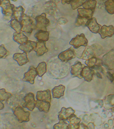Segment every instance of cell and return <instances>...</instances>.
<instances>
[{"label":"cell","mask_w":114,"mask_h":129,"mask_svg":"<svg viewBox=\"0 0 114 129\" xmlns=\"http://www.w3.org/2000/svg\"><path fill=\"white\" fill-rule=\"evenodd\" d=\"M103 49L99 44H92L86 47L82 53L80 58L87 60L94 56H98L102 54Z\"/></svg>","instance_id":"1"},{"label":"cell","mask_w":114,"mask_h":129,"mask_svg":"<svg viewBox=\"0 0 114 129\" xmlns=\"http://www.w3.org/2000/svg\"><path fill=\"white\" fill-rule=\"evenodd\" d=\"M19 21L22 25V31L25 32L28 36L30 35L36 28V22H34L31 17L26 14H24Z\"/></svg>","instance_id":"2"},{"label":"cell","mask_w":114,"mask_h":129,"mask_svg":"<svg viewBox=\"0 0 114 129\" xmlns=\"http://www.w3.org/2000/svg\"><path fill=\"white\" fill-rule=\"evenodd\" d=\"M20 105L14 106L12 108L14 114L16 116L20 123L28 122L30 121V113L25 111L24 108Z\"/></svg>","instance_id":"3"},{"label":"cell","mask_w":114,"mask_h":129,"mask_svg":"<svg viewBox=\"0 0 114 129\" xmlns=\"http://www.w3.org/2000/svg\"><path fill=\"white\" fill-rule=\"evenodd\" d=\"M36 22V28L37 30L47 31V27L50 25V22L48 18H46V14L43 13L39 15L36 16L35 18Z\"/></svg>","instance_id":"4"},{"label":"cell","mask_w":114,"mask_h":129,"mask_svg":"<svg viewBox=\"0 0 114 129\" xmlns=\"http://www.w3.org/2000/svg\"><path fill=\"white\" fill-rule=\"evenodd\" d=\"M1 7L2 8L4 18L7 20H10L12 18L14 5L10 3V0H1Z\"/></svg>","instance_id":"5"},{"label":"cell","mask_w":114,"mask_h":129,"mask_svg":"<svg viewBox=\"0 0 114 129\" xmlns=\"http://www.w3.org/2000/svg\"><path fill=\"white\" fill-rule=\"evenodd\" d=\"M87 44L88 40L86 38L84 34L77 35L70 42V44L76 49L79 48L81 46L86 47Z\"/></svg>","instance_id":"6"},{"label":"cell","mask_w":114,"mask_h":129,"mask_svg":"<svg viewBox=\"0 0 114 129\" xmlns=\"http://www.w3.org/2000/svg\"><path fill=\"white\" fill-rule=\"evenodd\" d=\"M24 102L22 106L24 108L33 111L36 107V101L34 98V94L33 93H28L25 95L23 98Z\"/></svg>","instance_id":"7"},{"label":"cell","mask_w":114,"mask_h":129,"mask_svg":"<svg viewBox=\"0 0 114 129\" xmlns=\"http://www.w3.org/2000/svg\"><path fill=\"white\" fill-rule=\"evenodd\" d=\"M102 64L110 70H114V50H111L104 55L102 59Z\"/></svg>","instance_id":"8"},{"label":"cell","mask_w":114,"mask_h":129,"mask_svg":"<svg viewBox=\"0 0 114 129\" xmlns=\"http://www.w3.org/2000/svg\"><path fill=\"white\" fill-rule=\"evenodd\" d=\"M75 52L73 48H70L58 55V58L62 62H67L75 57Z\"/></svg>","instance_id":"9"},{"label":"cell","mask_w":114,"mask_h":129,"mask_svg":"<svg viewBox=\"0 0 114 129\" xmlns=\"http://www.w3.org/2000/svg\"><path fill=\"white\" fill-rule=\"evenodd\" d=\"M37 75H38V74L36 68L34 66H30L28 71L24 74V78L22 80L29 82L31 84H34V80Z\"/></svg>","instance_id":"10"},{"label":"cell","mask_w":114,"mask_h":129,"mask_svg":"<svg viewBox=\"0 0 114 129\" xmlns=\"http://www.w3.org/2000/svg\"><path fill=\"white\" fill-rule=\"evenodd\" d=\"M85 66L80 61H77L71 67L70 73L73 76L78 77L79 79L83 78L82 72L83 69Z\"/></svg>","instance_id":"11"},{"label":"cell","mask_w":114,"mask_h":129,"mask_svg":"<svg viewBox=\"0 0 114 129\" xmlns=\"http://www.w3.org/2000/svg\"><path fill=\"white\" fill-rule=\"evenodd\" d=\"M101 38L103 39L106 37H111L114 35V26L112 25H103L98 31Z\"/></svg>","instance_id":"12"},{"label":"cell","mask_w":114,"mask_h":129,"mask_svg":"<svg viewBox=\"0 0 114 129\" xmlns=\"http://www.w3.org/2000/svg\"><path fill=\"white\" fill-rule=\"evenodd\" d=\"M75 112V110L70 107L67 109L65 107H62L61 110L58 113V119L59 120H66L71 116L74 114Z\"/></svg>","instance_id":"13"},{"label":"cell","mask_w":114,"mask_h":129,"mask_svg":"<svg viewBox=\"0 0 114 129\" xmlns=\"http://www.w3.org/2000/svg\"><path fill=\"white\" fill-rule=\"evenodd\" d=\"M86 26H87L91 32L93 33H98L102 26L98 24L97 20L95 18H92L89 19L86 23Z\"/></svg>","instance_id":"14"},{"label":"cell","mask_w":114,"mask_h":129,"mask_svg":"<svg viewBox=\"0 0 114 129\" xmlns=\"http://www.w3.org/2000/svg\"><path fill=\"white\" fill-rule=\"evenodd\" d=\"M36 98L37 100L45 101L50 103L51 101V95L50 90L47 89L45 91H37Z\"/></svg>","instance_id":"15"},{"label":"cell","mask_w":114,"mask_h":129,"mask_svg":"<svg viewBox=\"0 0 114 129\" xmlns=\"http://www.w3.org/2000/svg\"><path fill=\"white\" fill-rule=\"evenodd\" d=\"M13 59L16 60L20 66H22L29 62V60L27 57V54L25 52L22 53H15L13 56Z\"/></svg>","instance_id":"16"},{"label":"cell","mask_w":114,"mask_h":129,"mask_svg":"<svg viewBox=\"0 0 114 129\" xmlns=\"http://www.w3.org/2000/svg\"><path fill=\"white\" fill-rule=\"evenodd\" d=\"M44 9L47 14L54 15L57 11L58 7L56 3L51 0L45 4Z\"/></svg>","instance_id":"17"},{"label":"cell","mask_w":114,"mask_h":129,"mask_svg":"<svg viewBox=\"0 0 114 129\" xmlns=\"http://www.w3.org/2000/svg\"><path fill=\"white\" fill-rule=\"evenodd\" d=\"M95 72L94 70L88 66H85L83 69L82 72V77L86 82H91V81L93 79V76Z\"/></svg>","instance_id":"18"},{"label":"cell","mask_w":114,"mask_h":129,"mask_svg":"<svg viewBox=\"0 0 114 129\" xmlns=\"http://www.w3.org/2000/svg\"><path fill=\"white\" fill-rule=\"evenodd\" d=\"M34 50L36 52L37 56H40L43 55L45 53L48 52V49L46 46L45 42H41L38 41Z\"/></svg>","instance_id":"19"},{"label":"cell","mask_w":114,"mask_h":129,"mask_svg":"<svg viewBox=\"0 0 114 129\" xmlns=\"http://www.w3.org/2000/svg\"><path fill=\"white\" fill-rule=\"evenodd\" d=\"M69 123V129H77L79 128L80 122L81 120L77 117L76 115L73 114L67 119Z\"/></svg>","instance_id":"20"},{"label":"cell","mask_w":114,"mask_h":129,"mask_svg":"<svg viewBox=\"0 0 114 129\" xmlns=\"http://www.w3.org/2000/svg\"><path fill=\"white\" fill-rule=\"evenodd\" d=\"M85 64L88 67L94 70L96 67L102 66V61L101 59L98 58L96 56H94L86 60L85 61Z\"/></svg>","instance_id":"21"},{"label":"cell","mask_w":114,"mask_h":129,"mask_svg":"<svg viewBox=\"0 0 114 129\" xmlns=\"http://www.w3.org/2000/svg\"><path fill=\"white\" fill-rule=\"evenodd\" d=\"M36 45L37 42H36L28 40L25 44H21L19 47V48L24 52L28 53L34 50V48L36 46Z\"/></svg>","instance_id":"22"},{"label":"cell","mask_w":114,"mask_h":129,"mask_svg":"<svg viewBox=\"0 0 114 129\" xmlns=\"http://www.w3.org/2000/svg\"><path fill=\"white\" fill-rule=\"evenodd\" d=\"M13 40L19 44H23L28 41V38L23 31L19 33L16 32L14 34Z\"/></svg>","instance_id":"23"},{"label":"cell","mask_w":114,"mask_h":129,"mask_svg":"<svg viewBox=\"0 0 114 129\" xmlns=\"http://www.w3.org/2000/svg\"><path fill=\"white\" fill-rule=\"evenodd\" d=\"M50 102L38 100L36 101V107L39 109L40 112L48 113L50 109Z\"/></svg>","instance_id":"24"},{"label":"cell","mask_w":114,"mask_h":129,"mask_svg":"<svg viewBox=\"0 0 114 129\" xmlns=\"http://www.w3.org/2000/svg\"><path fill=\"white\" fill-rule=\"evenodd\" d=\"M94 12V10H88L84 8H78V17L90 19L92 18Z\"/></svg>","instance_id":"25"},{"label":"cell","mask_w":114,"mask_h":129,"mask_svg":"<svg viewBox=\"0 0 114 129\" xmlns=\"http://www.w3.org/2000/svg\"><path fill=\"white\" fill-rule=\"evenodd\" d=\"M7 101L9 105H14V106L21 105H22L24 102V99H22V95H19L18 94L16 95H13Z\"/></svg>","instance_id":"26"},{"label":"cell","mask_w":114,"mask_h":129,"mask_svg":"<svg viewBox=\"0 0 114 129\" xmlns=\"http://www.w3.org/2000/svg\"><path fill=\"white\" fill-rule=\"evenodd\" d=\"M65 87L62 85H60L58 86L54 87L52 89L53 96L54 98L59 99L64 95Z\"/></svg>","instance_id":"27"},{"label":"cell","mask_w":114,"mask_h":129,"mask_svg":"<svg viewBox=\"0 0 114 129\" xmlns=\"http://www.w3.org/2000/svg\"><path fill=\"white\" fill-rule=\"evenodd\" d=\"M50 33L47 31L39 30L34 34V37L38 41L46 42L49 39Z\"/></svg>","instance_id":"28"},{"label":"cell","mask_w":114,"mask_h":129,"mask_svg":"<svg viewBox=\"0 0 114 129\" xmlns=\"http://www.w3.org/2000/svg\"><path fill=\"white\" fill-rule=\"evenodd\" d=\"M25 9L22 6H19L18 7H14L13 9V14L12 18L14 19L20 20L22 15L24 14Z\"/></svg>","instance_id":"29"},{"label":"cell","mask_w":114,"mask_h":129,"mask_svg":"<svg viewBox=\"0 0 114 129\" xmlns=\"http://www.w3.org/2000/svg\"><path fill=\"white\" fill-rule=\"evenodd\" d=\"M10 26L16 32L18 33L22 31V25L20 21L17 19H13L11 20L10 23Z\"/></svg>","instance_id":"30"},{"label":"cell","mask_w":114,"mask_h":129,"mask_svg":"<svg viewBox=\"0 0 114 129\" xmlns=\"http://www.w3.org/2000/svg\"><path fill=\"white\" fill-rule=\"evenodd\" d=\"M36 70L38 72V76L42 77L46 72L47 71V65L45 62H41L38 64L36 67Z\"/></svg>","instance_id":"31"},{"label":"cell","mask_w":114,"mask_h":129,"mask_svg":"<svg viewBox=\"0 0 114 129\" xmlns=\"http://www.w3.org/2000/svg\"><path fill=\"white\" fill-rule=\"evenodd\" d=\"M96 4L97 1L96 0H86L83 4L82 7L86 9L95 10Z\"/></svg>","instance_id":"32"},{"label":"cell","mask_w":114,"mask_h":129,"mask_svg":"<svg viewBox=\"0 0 114 129\" xmlns=\"http://www.w3.org/2000/svg\"><path fill=\"white\" fill-rule=\"evenodd\" d=\"M104 4L106 12L110 14H114V0H107Z\"/></svg>","instance_id":"33"},{"label":"cell","mask_w":114,"mask_h":129,"mask_svg":"<svg viewBox=\"0 0 114 129\" xmlns=\"http://www.w3.org/2000/svg\"><path fill=\"white\" fill-rule=\"evenodd\" d=\"M12 96V94L6 92L5 89H1L0 90V100L1 101H7Z\"/></svg>","instance_id":"34"},{"label":"cell","mask_w":114,"mask_h":129,"mask_svg":"<svg viewBox=\"0 0 114 129\" xmlns=\"http://www.w3.org/2000/svg\"><path fill=\"white\" fill-rule=\"evenodd\" d=\"M86 1V0H71L70 4L72 10H76L80 6H82Z\"/></svg>","instance_id":"35"},{"label":"cell","mask_w":114,"mask_h":129,"mask_svg":"<svg viewBox=\"0 0 114 129\" xmlns=\"http://www.w3.org/2000/svg\"><path fill=\"white\" fill-rule=\"evenodd\" d=\"M53 128L54 129H69V123L63 120H59V122L55 124Z\"/></svg>","instance_id":"36"},{"label":"cell","mask_w":114,"mask_h":129,"mask_svg":"<svg viewBox=\"0 0 114 129\" xmlns=\"http://www.w3.org/2000/svg\"><path fill=\"white\" fill-rule=\"evenodd\" d=\"M89 20L88 19L84 18H81L78 17L76 19L75 26H86V23Z\"/></svg>","instance_id":"37"},{"label":"cell","mask_w":114,"mask_h":129,"mask_svg":"<svg viewBox=\"0 0 114 129\" xmlns=\"http://www.w3.org/2000/svg\"><path fill=\"white\" fill-rule=\"evenodd\" d=\"M10 54V52L8 51L4 44H2L0 46V58H6L8 55Z\"/></svg>","instance_id":"38"},{"label":"cell","mask_w":114,"mask_h":129,"mask_svg":"<svg viewBox=\"0 0 114 129\" xmlns=\"http://www.w3.org/2000/svg\"><path fill=\"white\" fill-rule=\"evenodd\" d=\"M105 103L106 105L113 106L114 105V95H109L105 99Z\"/></svg>","instance_id":"39"},{"label":"cell","mask_w":114,"mask_h":129,"mask_svg":"<svg viewBox=\"0 0 114 129\" xmlns=\"http://www.w3.org/2000/svg\"><path fill=\"white\" fill-rule=\"evenodd\" d=\"M68 20L65 18L61 17L58 19L57 22L60 25H65L68 22Z\"/></svg>","instance_id":"40"},{"label":"cell","mask_w":114,"mask_h":129,"mask_svg":"<svg viewBox=\"0 0 114 129\" xmlns=\"http://www.w3.org/2000/svg\"><path fill=\"white\" fill-rule=\"evenodd\" d=\"M106 75L108 79L110 80L111 82L113 83L114 81V76L112 73H111L110 72H106Z\"/></svg>","instance_id":"41"},{"label":"cell","mask_w":114,"mask_h":129,"mask_svg":"<svg viewBox=\"0 0 114 129\" xmlns=\"http://www.w3.org/2000/svg\"><path fill=\"white\" fill-rule=\"evenodd\" d=\"M71 0H61V2L63 5L66 4H70V2Z\"/></svg>","instance_id":"42"},{"label":"cell","mask_w":114,"mask_h":129,"mask_svg":"<svg viewBox=\"0 0 114 129\" xmlns=\"http://www.w3.org/2000/svg\"><path fill=\"white\" fill-rule=\"evenodd\" d=\"M96 75H97V77H98V78H99L102 79V76L101 74H100V73L99 72H98L96 73Z\"/></svg>","instance_id":"43"},{"label":"cell","mask_w":114,"mask_h":129,"mask_svg":"<svg viewBox=\"0 0 114 129\" xmlns=\"http://www.w3.org/2000/svg\"><path fill=\"white\" fill-rule=\"evenodd\" d=\"M1 105H0V107H1V108H0V110H2V109H4V105L2 103V101H1Z\"/></svg>","instance_id":"44"},{"label":"cell","mask_w":114,"mask_h":129,"mask_svg":"<svg viewBox=\"0 0 114 129\" xmlns=\"http://www.w3.org/2000/svg\"><path fill=\"white\" fill-rule=\"evenodd\" d=\"M53 2H55V3H58L59 2H61V0H51Z\"/></svg>","instance_id":"45"},{"label":"cell","mask_w":114,"mask_h":129,"mask_svg":"<svg viewBox=\"0 0 114 129\" xmlns=\"http://www.w3.org/2000/svg\"><path fill=\"white\" fill-rule=\"evenodd\" d=\"M111 111H112V112H113V113H114V107H113V108H112V109H111Z\"/></svg>","instance_id":"46"},{"label":"cell","mask_w":114,"mask_h":129,"mask_svg":"<svg viewBox=\"0 0 114 129\" xmlns=\"http://www.w3.org/2000/svg\"><path fill=\"white\" fill-rule=\"evenodd\" d=\"M13 1H14V2H16L17 1V0H12Z\"/></svg>","instance_id":"47"},{"label":"cell","mask_w":114,"mask_h":129,"mask_svg":"<svg viewBox=\"0 0 114 129\" xmlns=\"http://www.w3.org/2000/svg\"><path fill=\"white\" fill-rule=\"evenodd\" d=\"M112 74H113V75H114V72H113V73H112Z\"/></svg>","instance_id":"48"},{"label":"cell","mask_w":114,"mask_h":129,"mask_svg":"<svg viewBox=\"0 0 114 129\" xmlns=\"http://www.w3.org/2000/svg\"><path fill=\"white\" fill-rule=\"evenodd\" d=\"M102 1H104V0H102Z\"/></svg>","instance_id":"49"}]
</instances>
